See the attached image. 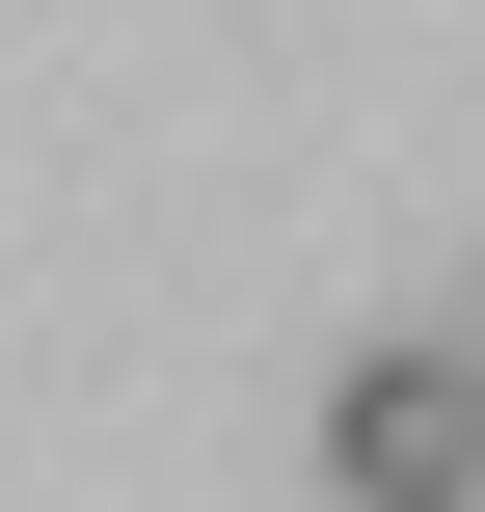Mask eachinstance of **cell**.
I'll return each mask as SVG.
<instances>
[{"label": "cell", "instance_id": "1", "mask_svg": "<svg viewBox=\"0 0 485 512\" xmlns=\"http://www.w3.org/2000/svg\"><path fill=\"white\" fill-rule=\"evenodd\" d=\"M324 486L351 512H459L485 486V351H351L324 378Z\"/></svg>", "mask_w": 485, "mask_h": 512}]
</instances>
